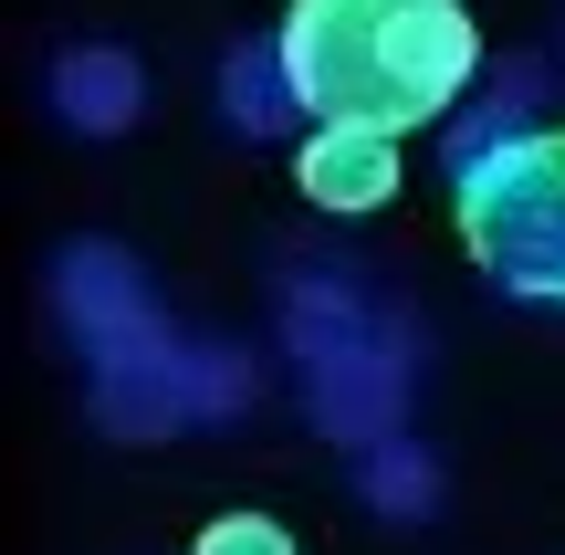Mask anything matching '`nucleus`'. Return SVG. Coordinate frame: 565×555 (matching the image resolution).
Masks as SVG:
<instances>
[{"instance_id":"1","label":"nucleus","mask_w":565,"mask_h":555,"mask_svg":"<svg viewBox=\"0 0 565 555\" xmlns=\"http://www.w3.org/2000/svg\"><path fill=\"white\" fill-rule=\"evenodd\" d=\"M273 53L315 126H366V137L440 126L482 74V32L461 0H294Z\"/></svg>"},{"instance_id":"2","label":"nucleus","mask_w":565,"mask_h":555,"mask_svg":"<svg viewBox=\"0 0 565 555\" xmlns=\"http://www.w3.org/2000/svg\"><path fill=\"white\" fill-rule=\"evenodd\" d=\"M461 252L524 305H565V126H492L450 168Z\"/></svg>"},{"instance_id":"3","label":"nucleus","mask_w":565,"mask_h":555,"mask_svg":"<svg viewBox=\"0 0 565 555\" xmlns=\"http://www.w3.org/2000/svg\"><path fill=\"white\" fill-rule=\"evenodd\" d=\"M294 189L335 221H366V210L398 200V137H366V126H315L294 147Z\"/></svg>"},{"instance_id":"4","label":"nucleus","mask_w":565,"mask_h":555,"mask_svg":"<svg viewBox=\"0 0 565 555\" xmlns=\"http://www.w3.org/2000/svg\"><path fill=\"white\" fill-rule=\"evenodd\" d=\"M408 388H398V356L366 335V346H335L315 356V430L324 440H356V451H387V430H398Z\"/></svg>"},{"instance_id":"5","label":"nucleus","mask_w":565,"mask_h":555,"mask_svg":"<svg viewBox=\"0 0 565 555\" xmlns=\"http://www.w3.org/2000/svg\"><path fill=\"white\" fill-rule=\"evenodd\" d=\"M53 105H63V126H84V137H126L137 105H147V74H137V53H116V42H84V53L53 63Z\"/></svg>"},{"instance_id":"6","label":"nucleus","mask_w":565,"mask_h":555,"mask_svg":"<svg viewBox=\"0 0 565 555\" xmlns=\"http://www.w3.org/2000/svg\"><path fill=\"white\" fill-rule=\"evenodd\" d=\"M63 314H74V335H84L95 356L158 325V305H147V284H137V273L116 263V252H74V263H63Z\"/></svg>"},{"instance_id":"7","label":"nucleus","mask_w":565,"mask_h":555,"mask_svg":"<svg viewBox=\"0 0 565 555\" xmlns=\"http://www.w3.org/2000/svg\"><path fill=\"white\" fill-rule=\"evenodd\" d=\"M221 95H231V116H242L252 137H282V126L303 116V105H294V74H282V53H273V42H263V53H231Z\"/></svg>"},{"instance_id":"8","label":"nucleus","mask_w":565,"mask_h":555,"mask_svg":"<svg viewBox=\"0 0 565 555\" xmlns=\"http://www.w3.org/2000/svg\"><path fill=\"white\" fill-rule=\"evenodd\" d=\"M366 503H377V514H429V503H440V472H429V451H408V440L366 451Z\"/></svg>"},{"instance_id":"9","label":"nucleus","mask_w":565,"mask_h":555,"mask_svg":"<svg viewBox=\"0 0 565 555\" xmlns=\"http://www.w3.org/2000/svg\"><path fill=\"white\" fill-rule=\"evenodd\" d=\"M294 346L303 356H335V346H366V325H356V305L324 284V293H294Z\"/></svg>"},{"instance_id":"10","label":"nucleus","mask_w":565,"mask_h":555,"mask_svg":"<svg viewBox=\"0 0 565 555\" xmlns=\"http://www.w3.org/2000/svg\"><path fill=\"white\" fill-rule=\"evenodd\" d=\"M189 555H294V535H282L273 514H210Z\"/></svg>"}]
</instances>
